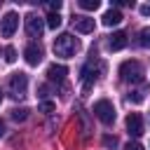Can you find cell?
Here are the masks:
<instances>
[{
  "instance_id": "6da1fadb",
  "label": "cell",
  "mask_w": 150,
  "mask_h": 150,
  "mask_svg": "<svg viewBox=\"0 0 150 150\" xmlns=\"http://www.w3.org/2000/svg\"><path fill=\"white\" fill-rule=\"evenodd\" d=\"M77 47H80V42H77L70 33H61V35H56V40H54V54H56V56H63V59H70V56L77 52Z\"/></svg>"
},
{
  "instance_id": "7a4b0ae2",
  "label": "cell",
  "mask_w": 150,
  "mask_h": 150,
  "mask_svg": "<svg viewBox=\"0 0 150 150\" xmlns=\"http://www.w3.org/2000/svg\"><path fill=\"white\" fill-rule=\"evenodd\" d=\"M101 70H103V66H101V61H96V59H89V61L84 63V68H82V82H84L82 91H84V94L91 89V84L96 82V77H98Z\"/></svg>"
},
{
  "instance_id": "3957f363",
  "label": "cell",
  "mask_w": 150,
  "mask_h": 150,
  "mask_svg": "<svg viewBox=\"0 0 150 150\" xmlns=\"http://www.w3.org/2000/svg\"><path fill=\"white\" fill-rule=\"evenodd\" d=\"M120 77H122L124 82H141V80H143V66H141L138 61L129 59V61H124V63L120 66Z\"/></svg>"
},
{
  "instance_id": "277c9868",
  "label": "cell",
  "mask_w": 150,
  "mask_h": 150,
  "mask_svg": "<svg viewBox=\"0 0 150 150\" xmlns=\"http://www.w3.org/2000/svg\"><path fill=\"white\" fill-rule=\"evenodd\" d=\"M94 115L103 122V124H112L115 122V105L108 101V98H101L94 103Z\"/></svg>"
},
{
  "instance_id": "5b68a950",
  "label": "cell",
  "mask_w": 150,
  "mask_h": 150,
  "mask_svg": "<svg viewBox=\"0 0 150 150\" xmlns=\"http://www.w3.org/2000/svg\"><path fill=\"white\" fill-rule=\"evenodd\" d=\"M26 89H28V75L26 73H14L9 77V94L14 98H21V96H26Z\"/></svg>"
},
{
  "instance_id": "8992f818",
  "label": "cell",
  "mask_w": 150,
  "mask_h": 150,
  "mask_svg": "<svg viewBox=\"0 0 150 150\" xmlns=\"http://www.w3.org/2000/svg\"><path fill=\"white\" fill-rule=\"evenodd\" d=\"M16 28H19V14H16V12H7V14L2 16V23H0L2 38H12Z\"/></svg>"
},
{
  "instance_id": "52a82bcc",
  "label": "cell",
  "mask_w": 150,
  "mask_h": 150,
  "mask_svg": "<svg viewBox=\"0 0 150 150\" xmlns=\"http://www.w3.org/2000/svg\"><path fill=\"white\" fill-rule=\"evenodd\" d=\"M45 26H47V23H45L38 14H28V16H26V33H28L30 38H42Z\"/></svg>"
},
{
  "instance_id": "ba28073f",
  "label": "cell",
  "mask_w": 150,
  "mask_h": 150,
  "mask_svg": "<svg viewBox=\"0 0 150 150\" xmlns=\"http://www.w3.org/2000/svg\"><path fill=\"white\" fill-rule=\"evenodd\" d=\"M127 131H129V136H134V138H138L145 129H143V117L138 115V112H129L127 115Z\"/></svg>"
},
{
  "instance_id": "9c48e42d",
  "label": "cell",
  "mask_w": 150,
  "mask_h": 150,
  "mask_svg": "<svg viewBox=\"0 0 150 150\" xmlns=\"http://www.w3.org/2000/svg\"><path fill=\"white\" fill-rule=\"evenodd\" d=\"M23 56H26V61L30 63V66H38L40 61H42V47L40 45H28L26 49H23Z\"/></svg>"
},
{
  "instance_id": "30bf717a",
  "label": "cell",
  "mask_w": 150,
  "mask_h": 150,
  "mask_svg": "<svg viewBox=\"0 0 150 150\" xmlns=\"http://www.w3.org/2000/svg\"><path fill=\"white\" fill-rule=\"evenodd\" d=\"M66 75H68V68H66L63 63H52V66L47 68V77H49V82H63Z\"/></svg>"
},
{
  "instance_id": "8fae6325",
  "label": "cell",
  "mask_w": 150,
  "mask_h": 150,
  "mask_svg": "<svg viewBox=\"0 0 150 150\" xmlns=\"http://www.w3.org/2000/svg\"><path fill=\"white\" fill-rule=\"evenodd\" d=\"M108 47H110L112 52L124 49V47H127V33H124V30H115V33L108 38Z\"/></svg>"
},
{
  "instance_id": "7c38bea8",
  "label": "cell",
  "mask_w": 150,
  "mask_h": 150,
  "mask_svg": "<svg viewBox=\"0 0 150 150\" xmlns=\"http://www.w3.org/2000/svg\"><path fill=\"white\" fill-rule=\"evenodd\" d=\"M73 28L77 33H91L94 30V19H89V16H75L73 19Z\"/></svg>"
},
{
  "instance_id": "4fadbf2b",
  "label": "cell",
  "mask_w": 150,
  "mask_h": 150,
  "mask_svg": "<svg viewBox=\"0 0 150 150\" xmlns=\"http://www.w3.org/2000/svg\"><path fill=\"white\" fill-rule=\"evenodd\" d=\"M122 21V14H120V9H115V7H110L105 14H103V26H117Z\"/></svg>"
},
{
  "instance_id": "5bb4252c",
  "label": "cell",
  "mask_w": 150,
  "mask_h": 150,
  "mask_svg": "<svg viewBox=\"0 0 150 150\" xmlns=\"http://www.w3.org/2000/svg\"><path fill=\"white\" fill-rule=\"evenodd\" d=\"M138 45L145 47V49H150V26L141 28V33H138Z\"/></svg>"
},
{
  "instance_id": "9a60e30c",
  "label": "cell",
  "mask_w": 150,
  "mask_h": 150,
  "mask_svg": "<svg viewBox=\"0 0 150 150\" xmlns=\"http://www.w3.org/2000/svg\"><path fill=\"white\" fill-rule=\"evenodd\" d=\"M47 26L56 30V28L61 26V14H59V12H49V14H47Z\"/></svg>"
},
{
  "instance_id": "2e32d148",
  "label": "cell",
  "mask_w": 150,
  "mask_h": 150,
  "mask_svg": "<svg viewBox=\"0 0 150 150\" xmlns=\"http://www.w3.org/2000/svg\"><path fill=\"white\" fill-rule=\"evenodd\" d=\"M26 117H28V108H14V110H12V120L23 122Z\"/></svg>"
},
{
  "instance_id": "e0dca14e",
  "label": "cell",
  "mask_w": 150,
  "mask_h": 150,
  "mask_svg": "<svg viewBox=\"0 0 150 150\" xmlns=\"http://www.w3.org/2000/svg\"><path fill=\"white\" fill-rule=\"evenodd\" d=\"M143 98H145V89H134V91H129V101L141 103Z\"/></svg>"
},
{
  "instance_id": "ac0fdd59",
  "label": "cell",
  "mask_w": 150,
  "mask_h": 150,
  "mask_svg": "<svg viewBox=\"0 0 150 150\" xmlns=\"http://www.w3.org/2000/svg\"><path fill=\"white\" fill-rule=\"evenodd\" d=\"M98 5H101L98 0H80V7L82 9H91L94 12V9H98Z\"/></svg>"
},
{
  "instance_id": "d6986e66",
  "label": "cell",
  "mask_w": 150,
  "mask_h": 150,
  "mask_svg": "<svg viewBox=\"0 0 150 150\" xmlns=\"http://www.w3.org/2000/svg\"><path fill=\"white\" fill-rule=\"evenodd\" d=\"M5 61H7V63H14V61H16V49H14L12 45L5 47Z\"/></svg>"
},
{
  "instance_id": "ffe728a7",
  "label": "cell",
  "mask_w": 150,
  "mask_h": 150,
  "mask_svg": "<svg viewBox=\"0 0 150 150\" xmlns=\"http://www.w3.org/2000/svg\"><path fill=\"white\" fill-rule=\"evenodd\" d=\"M103 145L105 148H117V136H103Z\"/></svg>"
},
{
  "instance_id": "44dd1931",
  "label": "cell",
  "mask_w": 150,
  "mask_h": 150,
  "mask_svg": "<svg viewBox=\"0 0 150 150\" xmlns=\"http://www.w3.org/2000/svg\"><path fill=\"white\" fill-rule=\"evenodd\" d=\"M47 9H49V12H59V9H61V0H52V2H47Z\"/></svg>"
},
{
  "instance_id": "7402d4cb",
  "label": "cell",
  "mask_w": 150,
  "mask_h": 150,
  "mask_svg": "<svg viewBox=\"0 0 150 150\" xmlns=\"http://www.w3.org/2000/svg\"><path fill=\"white\" fill-rule=\"evenodd\" d=\"M40 110L42 112H54V103L52 101H45V103H40Z\"/></svg>"
},
{
  "instance_id": "603a6c76",
  "label": "cell",
  "mask_w": 150,
  "mask_h": 150,
  "mask_svg": "<svg viewBox=\"0 0 150 150\" xmlns=\"http://www.w3.org/2000/svg\"><path fill=\"white\" fill-rule=\"evenodd\" d=\"M124 150H143V145H141V143H136V141H129V143L124 145Z\"/></svg>"
},
{
  "instance_id": "cb8c5ba5",
  "label": "cell",
  "mask_w": 150,
  "mask_h": 150,
  "mask_svg": "<svg viewBox=\"0 0 150 150\" xmlns=\"http://www.w3.org/2000/svg\"><path fill=\"white\" fill-rule=\"evenodd\" d=\"M141 14L143 16H150V5H141Z\"/></svg>"
},
{
  "instance_id": "d4e9b609",
  "label": "cell",
  "mask_w": 150,
  "mask_h": 150,
  "mask_svg": "<svg viewBox=\"0 0 150 150\" xmlns=\"http://www.w3.org/2000/svg\"><path fill=\"white\" fill-rule=\"evenodd\" d=\"M2 134H5V122L0 120V136H2Z\"/></svg>"
},
{
  "instance_id": "484cf974",
  "label": "cell",
  "mask_w": 150,
  "mask_h": 150,
  "mask_svg": "<svg viewBox=\"0 0 150 150\" xmlns=\"http://www.w3.org/2000/svg\"><path fill=\"white\" fill-rule=\"evenodd\" d=\"M0 103H2V89H0Z\"/></svg>"
}]
</instances>
